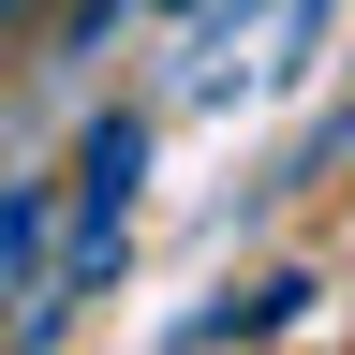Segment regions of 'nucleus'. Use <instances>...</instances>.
<instances>
[{
	"mask_svg": "<svg viewBox=\"0 0 355 355\" xmlns=\"http://www.w3.org/2000/svg\"><path fill=\"white\" fill-rule=\"evenodd\" d=\"M133 178H148V119L119 104V119H89V133H74V178H60L74 237L44 252V340H60L74 311H89V296L119 282V237H133Z\"/></svg>",
	"mask_w": 355,
	"mask_h": 355,
	"instance_id": "1",
	"label": "nucleus"
},
{
	"mask_svg": "<svg viewBox=\"0 0 355 355\" xmlns=\"http://www.w3.org/2000/svg\"><path fill=\"white\" fill-rule=\"evenodd\" d=\"M44 252H60V178H0V340H44Z\"/></svg>",
	"mask_w": 355,
	"mask_h": 355,
	"instance_id": "2",
	"label": "nucleus"
},
{
	"mask_svg": "<svg viewBox=\"0 0 355 355\" xmlns=\"http://www.w3.org/2000/svg\"><path fill=\"white\" fill-rule=\"evenodd\" d=\"M30 15H60V0H0V30H30Z\"/></svg>",
	"mask_w": 355,
	"mask_h": 355,
	"instance_id": "3",
	"label": "nucleus"
},
{
	"mask_svg": "<svg viewBox=\"0 0 355 355\" xmlns=\"http://www.w3.org/2000/svg\"><path fill=\"white\" fill-rule=\"evenodd\" d=\"M340 148H355V104H340Z\"/></svg>",
	"mask_w": 355,
	"mask_h": 355,
	"instance_id": "4",
	"label": "nucleus"
}]
</instances>
